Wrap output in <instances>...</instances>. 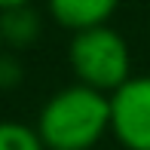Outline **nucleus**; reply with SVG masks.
<instances>
[{
    "label": "nucleus",
    "instance_id": "obj_7",
    "mask_svg": "<svg viewBox=\"0 0 150 150\" xmlns=\"http://www.w3.org/2000/svg\"><path fill=\"white\" fill-rule=\"evenodd\" d=\"M22 83V64L9 55H0V89L9 92Z\"/></svg>",
    "mask_w": 150,
    "mask_h": 150
},
{
    "label": "nucleus",
    "instance_id": "obj_1",
    "mask_svg": "<svg viewBox=\"0 0 150 150\" xmlns=\"http://www.w3.org/2000/svg\"><path fill=\"white\" fill-rule=\"evenodd\" d=\"M37 135L46 150H92L110 132V95L89 86H64L37 113Z\"/></svg>",
    "mask_w": 150,
    "mask_h": 150
},
{
    "label": "nucleus",
    "instance_id": "obj_5",
    "mask_svg": "<svg viewBox=\"0 0 150 150\" xmlns=\"http://www.w3.org/2000/svg\"><path fill=\"white\" fill-rule=\"evenodd\" d=\"M43 31V18L34 6H16V9L0 12V40L9 49H28L40 40Z\"/></svg>",
    "mask_w": 150,
    "mask_h": 150
},
{
    "label": "nucleus",
    "instance_id": "obj_9",
    "mask_svg": "<svg viewBox=\"0 0 150 150\" xmlns=\"http://www.w3.org/2000/svg\"><path fill=\"white\" fill-rule=\"evenodd\" d=\"M0 49H3V40H0ZM0 55H3V52H0Z\"/></svg>",
    "mask_w": 150,
    "mask_h": 150
},
{
    "label": "nucleus",
    "instance_id": "obj_4",
    "mask_svg": "<svg viewBox=\"0 0 150 150\" xmlns=\"http://www.w3.org/2000/svg\"><path fill=\"white\" fill-rule=\"evenodd\" d=\"M117 6L120 0H46L49 18L74 34L107 25L110 16L117 12Z\"/></svg>",
    "mask_w": 150,
    "mask_h": 150
},
{
    "label": "nucleus",
    "instance_id": "obj_8",
    "mask_svg": "<svg viewBox=\"0 0 150 150\" xmlns=\"http://www.w3.org/2000/svg\"><path fill=\"white\" fill-rule=\"evenodd\" d=\"M31 0H0V12H6V9H16V6H28Z\"/></svg>",
    "mask_w": 150,
    "mask_h": 150
},
{
    "label": "nucleus",
    "instance_id": "obj_2",
    "mask_svg": "<svg viewBox=\"0 0 150 150\" xmlns=\"http://www.w3.org/2000/svg\"><path fill=\"white\" fill-rule=\"evenodd\" d=\"M67 64L80 86H89L101 95H113L126 80H132L129 43L110 25L74 34L67 43Z\"/></svg>",
    "mask_w": 150,
    "mask_h": 150
},
{
    "label": "nucleus",
    "instance_id": "obj_6",
    "mask_svg": "<svg viewBox=\"0 0 150 150\" xmlns=\"http://www.w3.org/2000/svg\"><path fill=\"white\" fill-rule=\"evenodd\" d=\"M0 150H46V147L34 126L3 120L0 122Z\"/></svg>",
    "mask_w": 150,
    "mask_h": 150
},
{
    "label": "nucleus",
    "instance_id": "obj_3",
    "mask_svg": "<svg viewBox=\"0 0 150 150\" xmlns=\"http://www.w3.org/2000/svg\"><path fill=\"white\" fill-rule=\"evenodd\" d=\"M110 135L126 150H150V77H132L110 95Z\"/></svg>",
    "mask_w": 150,
    "mask_h": 150
}]
</instances>
